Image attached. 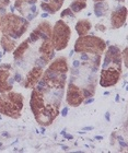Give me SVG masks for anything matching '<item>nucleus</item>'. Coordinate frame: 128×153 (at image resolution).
<instances>
[{"label":"nucleus","mask_w":128,"mask_h":153,"mask_svg":"<svg viewBox=\"0 0 128 153\" xmlns=\"http://www.w3.org/2000/svg\"><path fill=\"white\" fill-rule=\"evenodd\" d=\"M29 21L23 16L14 13H4L0 16V31L2 35H8L13 39H18L29 29Z\"/></svg>","instance_id":"nucleus-1"},{"label":"nucleus","mask_w":128,"mask_h":153,"mask_svg":"<svg viewBox=\"0 0 128 153\" xmlns=\"http://www.w3.org/2000/svg\"><path fill=\"white\" fill-rule=\"evenodd\" d=\"M23 109V95L18 92L3 93L0 95V114L12 119L21 117Z\"/></svg>","instance_id":"nucleus-2"},{"label":"nucleus","mask_w":128,"mask_h":153,"mask_svg":"<svg viewBox=\"0 0 128 153\" xmlns=\"http://www.w3.org/2000/svg\"><path fill=\"white\" fill-rule=\"evenodd\" d=\"M106 43L94 34L79 36L74 43V53H88L92 55H102L105 51Z\"/></svg>","instance_id":"nucleus-3"},{"label":"nucleus","mask_w":128,"mask_h":153,"mask_svg":"<svg viewBox=\"0 0 128 153\" xmlns=\"http://www.w3.org/2000/svg\"><path fill=\"white\" fill-rule=\"evenodd\" d=\"M71 38V30L70 26L65 22L64 20H58L55 23L51 30V39L53 42L55 51H64L65 48H67L69 45V41Z\"/></svg>","instance_id":"nucleus-4"},{"label":"nucleus","mask_w":128,"mask_h":153,"mask_svg":"<svg viewBox=\"0 0 128 153\" xmlns=\"http://www.w3.org/2000/svg\"><path fill=\"white\" fill-rule=\"evenodd\" d=\"M122 76V67L119 66H107L106 68H103L101 71L100 76V85L103 88H111L115 86L118 83L119 79Z\"/></svg>","instance_id":"nucleus-5"},{"label":"nucleus","mask_w":128,"mask_h":153,"mask_svg":"<svg viewBox=\"0 0 128 153\" xmlns=\"http://www.w3.org/2000/svg\"><path fill=\"white\" fill-rule=\"evenodd\" d=\"M42 79L45 80V82L51 90H64L67 83V74H58L46 69L43 72Z\"/></svg>","instance_id":"nucleus-6"},{"label":"nucleus","mask_w":128,"mask_h":153,"mask_svg":"<svg viewBox=\"0 0 128 153\" xmlns=\"http://www.w3.org/2000/svg\"><path fill=\"white\" fill-rule=\"evenodd\" d=\"M66 101L67 104L71 107H78L83 103L84 99L82 95V90L74 84V82L68 83L67 93H66Z\"/></svg>","instance_id":"nucleus-7"},{"label":"nucleus","mask_w":128,"mask_h":153,"mask_svg":"<svg viewBox=\"0 0 128 153\" xmlns=\"http://www.w3.org/2000/svg\"><path fill=\"white\" fill-rule=\"evenodd\" d=\"M45 94L37 91L36 89H32L31 99H30V107L33 112V115L39 114L41 111L45 107Z\"/></svg>","instance_id":"nucleus-8"},{"label":"nucleus","mask_w":128,"mask_h":153,"mask_svg":"<svg viewBox=\"0 0 128 153\" xmlns=\"http://www.w3.org/2000/svg\"><path fill=\"white\" fill-rule=\"evenodd\" d=\"M127 19V8L126 7H118L112 12L111 16V24L112 29H121L125 25Z\"/></svg>","instance_id":"nucleus-9"},{"label":"nucleus","mask_w":128,"mask_h":153,"mask_svg":"<svg viewBox=\"0 0 128 153\" xmlns=\"http://www.w3.org/2000/svg\"><path fill=\"white\" fill-rule=\"evenodd\" d=\"M43 68L41 67H33L31 70L29 71V74H26L25 76V80H24V82L22 83L23 86L25 88V89H34V86L37 84L41 78L43 76Z\"/></svg>","instance_id":"nucleus-10"},{"label":"nucleus","mask_w":128,"mask_h":153,"mask_svg":"<svg viewBox=\"0 0 128 153\" xmlns=\"http://www.w3.org/2000/svg\"><path fill=\"white\" fill-rule=\"evenodd\" d=\"M13 82H14V79H11L10 70L0 69V94L12 91Z\"/></svg>","instance_id":"nucleus-11"},{"label":"nucleus","mask_w":128,"mask_h":153,"mask_svg":"<svg viewBox=\"0 0 128 153\" xmlns=\"http://www.w3.org/2000/svg\"><path fill=\"white\" fill-rule=\"evenodd\" d=\"M47 69H49L51 71H55V72H58V74H67L68 70H69L67 58L64 57V56L57 57L56 59H54V60L51 61V65L47 67Z\"/></svg>","instance_id":"nucleus-12"},{"label":"nucleus","mask_w":128,"mask_h":153,"mask_svg":"<svg viewBox=\"0 0 128 153\" xmlns=\"http://www.w3.org/2000/svg\"><path fill=\"white\" fill-rule=\"evenodd\" d=\"M39 53H41V56L45 58L48 62L51 61V59L55 57V48L51 38L43 41V44L39 47Z\"/></svg>","instance_id":"nucleus-13"},{"label":"nucleus","mask_w":128,"mask_h":153,"mask_svg":"<svg viewBox=\"0 0 128 153\" xmlns=\"http://www.w3.org/2000/svg\"><path fill=\"white\" fill-rule=\"evenodd\" d=\"M109 58H111V61H112L113 65H116V66H119L122 67V51L116 45H112L107 48V51L105 53Z\"/></svg>","instance_id":"nucleus-14"},{"label":"nucleus","mask_w":128,"mask_h":153,"mask_svg":"<svg viewBox=\"0 0 128 153\" xmlns=\"http://www.w3.org/2000/svg\"><path fill=\"white\" fill-rule=\"evenodd\" d=\"M74 29H76L79 36L88 35V33L92 29V23L90 22L88 19L79 20L77 22V24H76V26H74Z\"/></svg>","instance_id":"nucleus-15"},{"label":"nucleus","mask_w":128,"mask_h":153,"mask_svg":"<svg viewBox=\"0 0 128 153\" xmlns=\"http://www.w3.org/2000/svg\"><path fill=\"white\" fill-rule=\"evenodd\" d=\"M37 31L39 32V35H41V39H47V38H51V23L48 22V21H42V22L39 23V25H37Z\"/></svg>","instance_id":"nucleus-16"},{"label":"nucleus","mask_w":128,"mask_h":153,"mask_svg":"<svg viewBox=\"0 0 128 153\" xmlns=\"http://www.w3.org/2000/svg\"><path fill=\"white\" fill-rule=\"evenodd\" d=\"M0 44L4 53H10L14 51L16 48V39H13L8 35H2L0 38Z\"/></svg>","instance_id":"nucleus-17"},{"label":"nucleus","mask_w":128,"mask_h":153,"mask_svg":"<svg viewBox=\"0 0 128 153\" xmlns=\"http://www.w3.org/2000/svg\"><path fill=\"white\" fill-rule=\"evenodd\" d=\"M109 6L106 1H100V2L94 3V7H93V10H94V16H97V18H102L109 12Z\"/></svg>","instance_id":"nucleus-18"},{"label":"nucleus","mask_w":128,"mask_h":153,"mask_svg":"<svg viewBox=\"0 0 128 153\" xmlns=\"http://www.w3.org/2000/svg\"><path fill=\"white\" fill-rule=\"evenodd\" d=\"M29 41L25 39L24 42H22L21 44L18 46L16 48H14V51H13V58L16 59V60H20V59H22L24 54L26 53V51L29 49Z\"/></svg>","instance_id":"nucleus-19"},{"label":"nucleus","mask_w":128,"mask_h":153,"mask_svg":"<svg viewBox=\"0 0 128 153\" xmlns=\"http://www.w3.org/2000/svg\"><path fill=\"white\" fill-rule=\"evenodd\" d=\"M36 1L37 0H16L14 1V8H16L18 11H19L21 14H25V6L26 4H31V6H33V4H35Z\"/></svg>","instance_id":"nucleus-20"},{"label":"nucleus","mask_w":128,"mask_h":153,"mask_svg":"<svg viewBox=\"0 0 128 153\" xmlns=\"http://www.w3.org/2000/svg\"><path fill=\"white\" fill-rule=\"evenodd\" d=\"M71 9V11L74 13H78L82 11L83 9L86 8V2H83V1H78V0H74L72 2L70 3V7H69Z\"/></svg>","instance_id":"nucleus-21"},{"label":"nucleus","mask_w":128,"mask_h":153,"mask_svg":"<svg viewBox=\"0 0 128 153\" xmlns=\"http://www.w3.org/2000/svg\"><path fill=\"white\" fill-rule=\"evenodd\" d=\"M64 1H65V0H51L48 3H49V6L51 7V9L54 10L55 12H57L58 10L63 7V4H64Z\"/></svg>","instance_id":"nucleus-22"},{"label":"nucleus","mask_w":128,"mask_h":153,"mask_svg":"<svg viewBox=\"0 0 128 153\" xmlns=\"http://www.w3.org/2000/svg\"><path fill=\"white\" fill-rule=\"evenodd\" d=\"M39 39H41V35H39V32L37 31V29L33 30L32 32H31V34H30L29 38H28L29 43H35V42H37Z\"/></svg>","instance_id":"nucleus-23"},{"label":"nucleus","mask_w":128,"mask_h":153,"mask_svg":"<svg viewBox=\"0 0 128 153\" xmlns=\"http://www.w3.org/2000/svg\"><path fill=\"white\" fill-rule=\"evenodd\" d=\"M41 9L43 10V11H45L46 13H49V14H54V13H56L54 11V10L51 9V7L49 6V3L48 2H41Z\"/></svg>","instance_id":"nucleus-24"},{"label":"nucleus","mask_w":128,"mask_h":153,"mask_svg":"<svg viewBox=\"0 0 128 153\" xmlns=\"http://www.w3.org/2000/svg\"><path fill=\"white\" fill-rule=\"evenodd\" d=\"M94 93L93 91H91V90L86 89V88H84V89H82V95H83V99H90V97H93L94 96Z\"/></svg>","instance_id":"nucleus-25"},{"label":"nucleus","mask_w":128,"mask_h":153,"mask_svg":"<svg viewBox=\"0 0 128 153\" xmlns=\"http://www.w3.org/2000/svg\"><path fill=\"white\" fill-rule=\"evenodd\" d=\"M46 65H48V61L46 60L45 58H43L42 56H41L39 59H36V61H35V66H37V67L44 68Z\"/></svg>","instance_id":"nucleus-26"},{"label":"nucleus","mask_w":128,"mask_h":153,"mask_svg":"<svg viewBox=\"0 0 128 153\" xmlns=\"http://www.w3.org/2000/svg\"><path fill=\"white\" fill-rule=\"evenodd\" d=\"M66 16H70V18H74V13L71 11L70 8H67V9H65L64 11L60 13V18H65Z\"/></svg>","instance_id":"nucleus-27"},{"label":"nucleus","mask_w":128,"mask_h":153,"mask_svg":"<svg viewBox=\"0 0 128 153\" xmlns=\"http://www.w3.org/2000/svg\"><path fill=\"white\" fill-rule=\"evenodd\" d=\"M101 57H102V55H94V58H93V64H94V66L93 67H96V68L100 67V65H101Z\"/></svg>","instance_id":"nucleus-28"},{"label":"nucleus","mask_w":128,"mask_h":153,"mask_svg":"<svg viewBox=\"0 0 128 153\" xmlns=\"http://www.w3.org/2000/svg\"><path fill=\"white\" fill-rule=\"evenodd\" d=\"M127 54H128V48L125 47V49L122 51V59H124V65H125V67L127 68L128 66V62H127Z\"/></svg>","instance_id":"nucleus-29"},{"label":"nucleus","mask_w":128,"mask_h":153,"mask_svg":"<svg viewBox=\"0 0 128 153\" xmlns=\"http://www.w3.org/2000/svg\"><path fill=\"white\" fill-rule=\"evenodd\" d=\"M116 139H117V141H118V143L121 147L123 148H127V142H125L124 141V139H123L122 136H116Z\"/></svg>","instance_id":"nucleus-30"},{"label":"nucleus","mask_w":128,"mask_h":153,"mask_svg":"<svg viewBox=\"0 0 128 153\" xmlns=\"http://www.w3.org/2000/svg\"><path fill=\"white\" fill-rule=\"evenodd\" d=\"M13 79H14V81H16V82H22V76H21V74H19V72H16V74H14V78H13Z\"/></svg>","instance_id":"nucleus-31"},{"label":"nucleus","mask_w":128,"mask_h":153,"mask_svg":"<svg viewBox=\"0 0 128 153\" xmlns=\"http://www.w3.org/2000/svg\"><path fill=\"white\" fill-rule=\"evenodd\" d=\"M95 29L97 30V31H101V32H105V31H106L105 25H103V24H96Z\"/></svg>","instance_id":"nucleus-32"},{"label":"nucleus","mask_w":128,"mask_h":153,"mask_svg":"<svg viewBox=\"0 0 128 153\" xmlns=\"http://www.w3.org/2000/svg\"><path fill=\"white\" fill-rule=\"evenodd\" d=\"M36 16H37V12L36 13H30V14H28V16H26V18H28L26 20H28V21H32Z\"/></svg>","instance_id":"nucleus-33"},{"label":"nucleus","mask_w":128,"mask_h":153,"mask_svg":"<svg viewBox=\"0 0 128 153\" xmlns=\"http://www.w3.org/2000/svg\"><path fill=\"white\" fill-rule=\"evenodd\" d=\"M0 69H7V70H11V65L9 64H2L0 66Z\"/></svg>","instance_id":"nucleus-34"},{"label":"nucleus","mask_w":128,"mask_h":153,"mask_svg":"<svg viewBox=\"0 0 128 153\" xmlns=\"http://www.w3.org/2000/svg\"><path fill=\"white\" fill-rule=\"evenodd\" d=\"M81 60H84V61H86V60H89V56L86 55V53H81Z\"/></svg>","instance_id":"nucleus-35"},{"label":"nucleus","mask_w":128,"mask_h":153,"mask_svg":"<svg viewBox=\"0 0 128 153\" xmlns=\"http://www.w3.org/2000/svg\"><path fill=\"white\" fill-rule=\"evenodd\" d=\"M4 13H7L6 12V6H3V4L0 3V14L2 16V14H4Z\"/></svg>","instance_id":"nucleus-36"},{"label":"nucleus","mask_w":128,"mask_h":153,"mask_svg":"<svg viewBox=\"0 0 128 153\" xmlns=\"http://www.w3.org/2000/svg\"><path fill=\"white\" fill-rule=\"evenodd\" d=\"M64 136V139L66 140V139H68V140H72L74 139V136L72 134H63Z\"/></svg>","instance_id":"nucleus-37"},{"label":"nucleus","mask_w":128,"mask_h":153,"mask_svg":"<svg viewBox=\"0 0 128 153\" xmlns=\"http://www.w3.org/2000/svg\"><path fill=\"white\" fill-rule=\"evenodd\" d=\"M84 102V104H86V105H88V104H90V103H93L94 102V97H90V99H86L83 101Z\"/></svg>","instance_id":"nucleus-38"},{"label":"nucleus","mask_w":128,"mask_h":153,"mask_svg":"<svg viewBox=\"0 0 128 153\" xmlns=\"http://www.w3.org/2000/svg\"><path fill=\"white\" fill-rule=\"evenodd\" d=\"M68 111H69V108H68V107H65V108L61 111V116H63V117H66L68 114Z\"/></svg>","instance_id":"nucleus-39"},{"label":"nucleus","mask_w":128,"mask_h":153,"mask_svg":"<svg viewBox=\"0 0 128 153\" xmlns=\"http://www.w3.org/2000/svg\"><path fill=\"white\" fill-rule=\"evenodd\" d=\"M80 65H81L80 61L76 59V60H74V62H72V67H74V68H78L79 66H80Z\"/></svg>","instance_id":"nucleus-40"},{"label":"nucleus","mask_w":128,"mask_h":153,"mask_svg":"<svg viewBox=\"0 0 128 153\" xmlns=\"http://www.w3.org/2000/svg\"><path fill=\"white\" fill-rule=\"evenodd\" d=\"M115 138H116V134L113 132V134H111V144H112V146L115 143Z\"/></svg>","instance_id":"nucleus-41"},{"label":"nucleus","mask_w":128,"mask_h":153,"mask_svg":"<svg viewBox=\"0 0 128 153\" xmlns=\"http://www.w3.org/2000/svg\"><path fill=\"white\" fill-rule=\"evenodd\" d=\"M0 3L7 7V6H9L10 4V0H0Z\"/></svg>","instance_id":"nucleus-42"},{"label":"nucleus","mask_w":128,"mask_h":153,"mask_svg":"<svg viewBox=\"0 0 128 153\" xmlns=\"http://www.w3.org/2000/svg\"><path fill=\"white\" fill-rule=\"evenodd\" d=\"M30 12H31V13H36V12H37V11H36V6H35V4H33V6L30 8Z\"/></svg>","instance_id":"nucleus-43"},{"label":"nucleus","mask_w":128,"mask_h":153,"mask_svg":"<svg viewBox=\"0 0 128 153\" xmlns=\"http://www.w3.org/2000/svg\"><path fill=\"white\" fill-rule=\"evenodd\" d=\"M105 119L107 121H111V114H109V112H106L105 113Z\"/></svg>","instance_id":"nucleus-44"},{"label":"nucleus","mask_w":128,"mask_h":153,"mask_svg":"<svg viewBox=\"0 0 128 153\" xmlns=\"http://www.w3.org/2000/svg\"><path fill=\"white\" fill-rule=\"evenodd\" d=\"M71 74H79V70H78V68H74L72 70H71Z\"/></svg>","instance_id":"nucleus-45"},{"label":"nucleus","mask_w":128,"mask_h":153,"mask_svg":"<svg viewBox=\"0 0 128 153\" xmlns=\"http://www.w3.org/2000/svg\"><path fill=\"white\" fill-rule=\"evenodd\" d=\"M83 131H89V130H93V127L92 126H88V127H83V129H82Z\"/></svg>","instance_id":"nucleus-46"},{"label":"nucleus","mask_w":128,"mask_h":153,"mask_svg":"<svg viewBox=\"0 0 128 153\" xmlns=\"http://www.w3.org/2000/svg\"><path fill=\"white\" fill-rule=\"evenodd\" d=\"M94 139H96V140H103V137L102 136H95Z\"/></svg>","instance_id":"nucleus-47"},{"label":"nucleus","mask_w":128,"mask_h":153,"mask_svg":"<svg viewBox=\"0 0 128 153\" xmlns=\"http://www.w3.org/2000/svg\"><path fill=\"white\" fill-rule=\"evenodd\" d=\"M63 150L64 151H69V147H67V146H63Z\"/></svg>","instance_id":"nucleus-48"},{"label":"nucleus","mask_w":128,"mask_h":153,"mask_svg":"<svg viewBox=\"0 0 128 153\" xmlns=\"http://www.w3.org/2000/svg\"><path fill=\"white\" fill-rule=\"evenodd\" d=\"M42 16L43 19H46V18H47V16H48V13H46V12L43 13V14H42V16Z\"/></svg>","instance_id":"nucleus-49"},{"label":"nucleus","mask_w":128,"mask_h":153,"mask_svg":"<svg viewBox=\"0 0 128 153\" xmlns=\"http://www.w3.org/2000/svg\"><path fill=\"white\" fill-rule=\"evenodd\" d=\"M41 132H42V134H45V127L44 126H41Z\"/></svg>","instance_id":"nucleus-50"},{"label":"nucleus","mask_w":128,"mask_h":153,"mask_svg":"<svg viewBox=\"0 0 128 153\" xmlns=\"http://www.w3.org/2000/svg\"><path fill=\"white\" fill-rule=\"evenodd\" d=\"M2 136L3 137H10V134L8 132H2Z\"/></svg>","instance_id":"nucleus-51"},{"label":"nucleus","mask_w":128,"mask_h":153,"mask_svg":"<svg viewBox=\"0 0 128 153\" xmlns=\"http://www.w3.org/2000/svg\"><path fill=\"white\" fill-rule=\"evenodd\" d=\"M115 101H116V102H117V103L119 102V94H117V95H116V97H115Z\"/></svg>","instance_id":"nucleus-52"},{"label":"nucleus","mask_w":128,"mask_h":153,"mask_svg":"<svg viewBox=\"0 0 128 153\" xmlns=\"http://www.w3.org/2000/svg\"><path fill=\"white\" fill-rule=\"evenodd\" d=\"M74 54V51H70V54H69V57H71V56H72Z\"/></svg>","instance_id":"nucleus-53"},{"label":"nucleus","mask_w":128,"mask_h":153,"mask_svg":"<svg viewBox=\"0 0 128 153\" xmlns=\"http://www.w3.org/2000/svg\"><path fill=\"white\" fill-rule=\"evenodd\" d=\"M100 1H105V0H93V2H100Z\"/></svg>","instance_id":"nucleus-54"},{"label":"nucleus","mask_w":128,"mask_h":153,"mask_svg":"<svg viewBox=\"0 0 128 153\" xmlns=\"http://www.w3.org/2000/svg\"><path fill=\"white\" fill-rule=\"evenodd\" d=\"M66 134V129H64V130H63V131H61V132H60L61 136H63V134Z\"/></svg>","instance_id":"nucleus-55"},{"label":"nucleus","mask_w":128,"mask_h":153,"mask_svg":"<svg viewBox=\"0 0 128 153\" xmlns=\"http://www.w3.org/2000/svg\"><path fill=\"white\" fill-rule=\"evenodd\" d=\"M10 9H11V12H14V9H16V8H14V7H11V8H10Z\"/></svg>","instance_id":"nucleus-56"},{"label":"nucleus","mask_w":128,"mask_h":153,"mask_svg":"<svg viewBox=\"0 0 128 153\" xmlns=\"http://www.w3.org/2000/svg\"><path fill=\"white\" fill-rule=\"evenodd\" d=\"M79 134H86V131H79Z\"/></svg>","instance_id":"nucleus-57"},{"label":"nucleus","mask_w":128,"mask_h":153,"mask_svg":"<svg viewBox=\"0 0 128 153\" xmlns=\"http://www.w3.org/2000/svg\"><path fill=\"white\" fill-rule=\"evenodd\" d=\"M1 56H2V54H1V51H0V59H1Z\"/></svg>","instance_id":"nucleus-58"},{"label":"nucleus","mask_w":128,"mask_h":153,"mask_svg":"<svg viewBox=\"0 0 128 153\" xmlns=\"http://www.w3.org/2000/svg\"><path fill=\"white\" fill-rule=\"evenodd\" d=\"M43 1H44V2H48V0H43Z\"/></svg>","instance_id":"nucleus-59"},{"label":"nucleus","mask_w":128,"mask_h":153,"mask_svg":"<svg viewBox=\"0 0 128 153\" xmlns=\"http://www.w3.org/2000/svg\"><path fill=\"white\" fill-rule=\"evenodd\" d=\"M0 147H2V143H0Z\"/></svg>","instance_id":"nucleus-60"}]
</instances>
